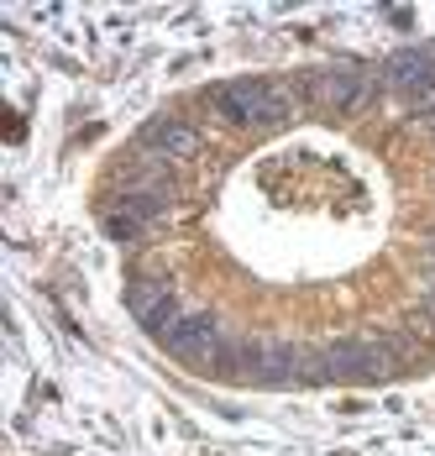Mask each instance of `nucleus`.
I'll return each instance as SVG.
<instances>
[{"label": "nucleus", "instance_id": "nucleus-8", "mask_svg": "<svg viewBox=\"0 0 435 456\" xmlns=\"http://www.w3.org/2000/svg\"><path fill=\"white\" fill-rule=\"evenodd\" d=\"M147 152H158V158H168V163H184V158H194L200 152V132L189 126V121H178V116H158V121H147Z\"/></svg>", "mask_w": 435, "mask_h": 456}, {"label": "nucleus", "instance_id": "nucleus-1", "mask_svg": "<svg viewBox=\"0 0 435 456\" xmlns=\"http://www.w3.org/2000/svg\"><path fill=\"white\" fill-rule=\"evenodd\" d=\"M216 110L231 126H278L289 116V94L262 79H231L216 90Z\"/></svg>", "mask_w": 435, "mask_h": 456}, {"label": "nucleus", "instance_id": "nucleus-4", "mask_svg": "<svg viewBox=\"0 0 435 456\" xmlns=\"http://www.w3.org/2000/svg\"><path fill=\"white\" fill-rule=\"evenodd\" d=\"M389 372L393 357L373 341H341L315 362V378H389Z\"/></svg>", "mask_w": 435, "mask_h": 456}, {"label": "nucleus", "instance_id": "nucleus-6", "mask_svg": "<svg viewBox=\"0 0 435 456\" xmlns=\"http://www.w3.org/2000/svg\"><path fill=\"white\" fill-rule=\"evenodd\" d=\"M168 216V189H127L111 210V236H136Z\"/></svg>", "mask_w": 435, "mask_h": 456}, {"label": "nucleus", "instance_id": "nucleus-7", "mask_svg": "<svg viewBox=\"0 0 435 456\" xmlns=\"http://www.w3.org/2000/svg\"><path fill=\"white\" fill-rule=\"evenodd\" d=\"M309 90H315V100H320L325 110H357V105H367L373 85H367L357 69H325V74L309 79Z\"/></svg>", "mask_w": 435, "mask_h": 456}, {"label": "nucleus", "instance_id": "nucleus-2", "mask_svg": "<svg viewBox=\"0 0 435 456\" xmlns=\"http://www.w3.org/2000/svg\"><path fill=\"white\" fill-rule=\"evenodd\" d=\"M163 346L184 357V362H205L216 367L220 346H226V330L216 325V315H205V310H189V315H178L168 330H163Z\"/></svg>", "mask_w": 435, "mask_h": 456}, {"label": "nucleus", "instance_id": "nucleus-10", "mask_svg": "<svg viewBox=\"0 0 435 456\" xmlns=\"http://www.w3.org/2000/svg\"><path fill=\"white\" fill-rule=\"evenodd\" d=\"M431 132H435V116H431Z\"/></svg>", "mask_w": 435, "mask_h": 456}, {"label": "nucleus", "instance_id": "nucleus-9", "mask_svg": "<svg viewBox=\"0 0 435 456\" xmlns=\"http://www.w3.org/2000/svg\"><path fill=\"white\" fill-rule=\"evenodd\" d=\"M431 268H435V241H431Z\"/></svg>", "mask_w": 435, "mask_h": 456}, {"label": "nucleus", "instance_id": "nucleus-5", "mask_svg": "<svg viewBox=\"0 0 435 456\" xmlns=\"http://www.w3.org/2000/svg\"><path fill=\"white\" fill-rule=\"evenodd\" d=\"M127 305H131V315H136V325H142V330H158V336L178 320V294H174V283H163V278L131 283Z\"/></svg>", "mask_w": 435, "mask_h": 456}, {"label": "nucleus", "instance_id": "nucleus-3", "mask_svg": "<svg viewBox=\"0 0 435 456\" xmlns=\"http://www.w3.org/2000/svg\"><path fill=\"white\" fill-rule=\"evenodd\" d=\"M383 79H389L398 94H409L420 116H435V58L431 53H420V47L393 53L389 69H383Z\"/></svg>", "mask_w": 435, "mask_h": 456}]
</instances>
